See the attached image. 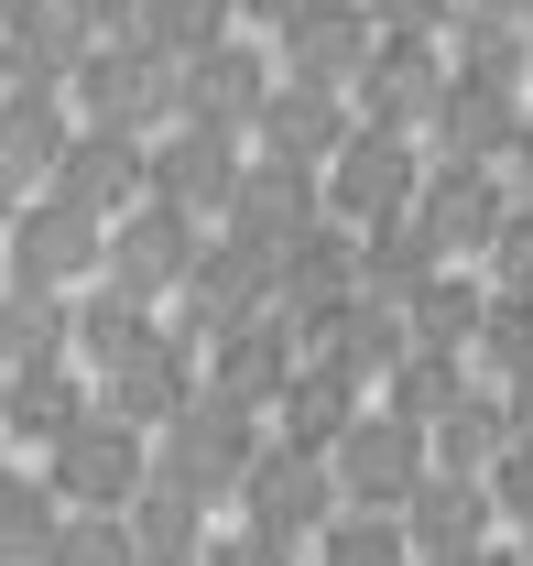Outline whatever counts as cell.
<instances>
[{"instance_id":"cell-2","label":"cell","mask_w":533,"mask_h":566,"mask_svg":"<svg viewBox=\"0 0 533 566\" xmlns=\"http://www.w3.org/2000/svg\"><path fill=\"white\" fill-rule=\"evenodd\" d=\"M142 458H132V424H66L55 436V491L66 501H132Z\"/></svg>"},{"instance_id":"cell-4","label":"cell","mask_w":533,"mask_h":566,"mask_svg":"<svg viewBox=\"0 0 533 566\" xmlns=\"http://www.w3.org/2000/svg\"><path fill=\"white\" fill-rule=\"evenodd\" d=\"M44 566H142V545H132V523H109V512H76V523H55Z\"/></svg>"},{"instance_id":"cell-6","label":"cell","mask_w":533,"mask_h":566,"mask_svg":"<svg viewBox=\"0 0 533 566\" xmlns=\"http://www.w3.org/2000/svg\"><path fill=\"white\" fill-rule=\"evenodd\" d=\"M501 501L533 523V447H512V458H501Z\"/></svg>"},{"instance_id":"cell-1","label":"cell","mask_w":533,"mask_h":566,"mask_svg":"<svg viewBox=\"0 0 533 566\" xmlns=\"http://www.w3.org/2000/svg\"><path fill=\"white\" fill-rule=\"evenodd\" d=\"M337 469H348V501H370V512H393V501L425 491V447H414V424H359L348 447H337Z\"/></svg>"},{"instance_id":"cell-7","label":"cell","mask_w":533,"mask_h":566,"mask_svg":"<svg viewBox=\"0 0 533 566\" xmlns=\"http://www.w3.org/2000/svg\"><path fill=\"white\" fill-rule=\"evenodd\" d=\"M207 566H283V534H251V545H218Z\"/></svg>"},{"instance_id":"cell-5","label":"cell","mask_w":533,"mask_h":566,"mask_svg":"<svg viewBox=\"0 0 533 566\" xmlns=\"http://www.w3.org/2000/svg\"><path fill=\"white\" fill-rule=\"evenodd\" d=\"M327 566H403V534H393V512H348V523H327Z\"/></svg>"},{"instance_id":"cell-8","label":"cell","mask_w":533,"mask_h":566,"mask_svg":"<svg viewBox=\"0 0 533 566\" xmlns=\"http://www.w3.org/2000/svg\"><path fill=\"white\" fill-rule=\"evenodd\" d=\"M436 566H490V556H479V545H436Z\"/></svg>"},{"instance_id":"cell-3","label":"cell","mask_w":533,"mask_h":566,"mask_svg":"<svg viewBox=\"0 0 533 566\" xmlns=\"http://www.w3.org/2000/svg\"><path fill=\"white\" fill-rule=\"evenodd\" d=\"M240 491H251V523H262V534H305V523L327 512V469H316L305 447H272V458H251Z\"/></svg>"}]
</instances>
